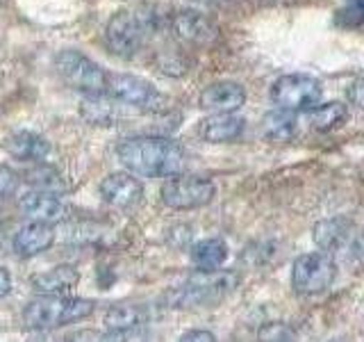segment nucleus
Wrapping results in <instances>:
<instances>
[{
    "mask_svg": "<svg viewBox=\"0 0 364 342\" xmlns=\"http://www.w3.org/2000/svg\"><path fill=\"white\" fill-rule=\"evenodd\" d=\"M5 148L21 162H43L50 155V142L32 130H14L5 140Z\"/></svg>",
    "mask_w": 364,
    "mask_h": 342,
    "instance_id": "15",
    "label": "nucleus"
},
{
    "mask_svg": "<svg viewBox=\"0 0 364 342\" xmlns=\"http://www.w3.org/2000/svg\"><path fill=\"white\" fill-rule=\"evenodd\" d=\"M117 157L136 178H168L180 174L185 165L182 146L159 135L128 137L119 144Z\"/></svg>",
    "mask_w": 364,
    "mask_h": 342,
    "instance_id": "1",
    "label": "nucleus"
},
{
    "mask_svg": "<svg viewBox=\"0 0 364 342\" xmlns=\"http://www.w3.org/2000/svg\"><path fill=\"white\" fill-rule=\"evenodd\" d=\"M246 128V121L237 114H210L208 119L200 121V137L210 144H228L242 137Z\"/></svg>",
    "mask_w": 364,
    "mask_h": 342,
    "instance_id": "17",
    "label": "nucleus"
},
{
    "mask_svg": "<svg viewBox=\"0 0 364 342\" xmlns=\"http://www.w3.org/2000/svg\"><path fill=\"white\" fill-rule=\"evenodd\" d=\"M178 342H216L212 331H205V328H193V331H187L185 336H182Z\"/></svg>",
    "mask_w": 364,
    "mask_h": 342,
    "instance_id": "29",
    "label": "nucleus"
},
{
    "mask_svg": "<svg viewBox=\"0 0 364 342\" xmlns=\"http://www.w3.org/2000/svg\"><path fill=\"white\" fill-rule=\"evenodd\" d=\"M257 338H259V342H294V331L287 324L271 322L259 328Z\"/></svg>",
    "mask_w": 364,
    "mask_h": 342,
    "instance_id": "26",
    "label": "nucleus"
},
{
    "mask_svg": "<svg viewBox=\"0 0 364 342\" xmlns=\"http://www.w3.org/2000/svg\"><path fill=\"white\" fill-rule=\"evenodd\" d=\"M64 342H121V336L109 333V331H98V328H80V331H73Z\"/></svg>",
    "mask_w": 364,
    "mask_h": 342,
    "instance_id": "27",
    "label": "nucleus"
},
{
    "mask_svg": "<svg viewBox=\"0 0 364 342\" xmlns=\"http://www.w3.org/2000/svg\"><path fill=\"white\" fill-rule=\"evenodd\" d=\"M141 308L136 306H130V304H114L107 308L105 313V326L109 333H128V331H132L134 326L141 324Z\"/></svg>",
    "mask_w": 364,
    "mask_h": 342,
    "instance_id": "22",
    "label": "nucleus"
},
{
    "mask_svg": "<svg viewBox=\"0 0 364 342\" xmlns=\"http://www.w3.org/2000/svg\"><path fill=\"white\" fill-rule=\"evenodd\" d=\"M18 210L23 217H28L30 222L48 224V226L60 224L68 217V208L60 197L37 192V190H30L23 194V197H18Z\"/></svg>",
    "mask_w": 364,
    "mask_h": 342,
    "instance_id": "10",
    "label": "nucleus"
},
{
    "mask_svg": "<svg viewBox=\"0 0 364 342\" xmlns=\"http://www.w3.org/2000/svg\"><path fill=\"white\" fill-rule=\"evenodd\" d=\"M198 103L212 114H235L246 103V89L232 80H219L200 91Z\"/></svg>",
    "mask_w": 364,
    "mask_h": 342,
    "instance_id": "13",
    "label": "nucleus"
},
{
    "mask_svg": "<svg viewBox=\"0 0 364 342\" xmlns=\"http://www.w3.org/2000/svg\"><path fill=\"white\" fill-rule=\"evenodd\" d=\"M216 187L210 178L173 174L162 185V203L171 210H196L212 203Z\"/></svg>",
    "mask_w": 364,
    "mask_h": 342,
    "instance_id": "8",
    "label": "nucleus"
},
{
    "mask_svg": "<svg viewBox=\"0 0 364 342\" xmlns=\"http://www.w3.org/2000/svg\"><path fill=\"white\" fill-rule=\"evenodd\" d=\"M80 112H82V117L94 125H112L117 121V103L105 98V94L85 96Z\"/></svg>",
    "mask_w": 364,
    "mask_h": 342,
    "instance_id": "23",
    "label": "nucleus"
},
{
    "mask_svg": "<svg viewBox=\"0 0 364 342\" xmlns=\"http://www.w3.org/2000/svg\"><path fill=\"white\" fill-rule=\"evenodd\" d=\"M296 125H299V121H296L294 112L273 110L262 121V130H264V137L271 142H289L296 135Z\"/></svg>",
    "mask_w": 364,
    "mask_h": 342,
    "instance_id": "21",
    "label": "nucleus"
},
{
    "mask_svg": "<svg viewBox=\"0 0 364 342\" xmlns=\"http://www.w3.org/2000/svg\"><path fill=\"white\" fill-rule=\"evenodd\" d=\"M239 285L235 271H196L178 288H171L166 294V304L171 308H198L223 301Z\"/></svg>",
    "mask_w": 364,
    "mask_h": 342,
    "instance_id": "3",
    "label": "nucleus"
},
{
    "mask_svg": "<svg viewBox=\"0 0 364 342\" xmlns=\"http://www.w3.org/2000/svg\"><path fill=\"white\" fill-rule=\"evenodd\" d=\"M100 199L109 203L112 208H134L144 199V185L132 174H109L100 182Z\"/></svg>",
    "mask_w": 364,
    "mask_h": 342,
    "instance_id": "12",
    "label": "nucleus"
},
{
    "mask_svg": "<svg viewBox=\"0 0 364 342\" xmlns=\"http://www.w3.org/2000/svg\"><path fill=\"white\" fill-rule=\"evenodd\" d=\"M55 66L68 85L87 96H98L107 91V73L85 53L75 48L62 51L57 55Z\"/></svg>",
    "mask_w": 364,
    "mask_h": 342,
    "instance_id": "7",
    "label": "nucleus"
},
{
    "mask_svg": "<svg viewBox=\"0 0 364 342\" xmlns=\"http://www.w3.org/2000/svg\"><path fill=\"white\" fill-rule=\"evenodd\" d=\"M80 283V271L73 265H57L48 271L34 274L32 290L39 296H66Z\"/></svg>",
    "mask_w": 364,
    "mask_h": 342,
    "instance_id": "14",
    "label": "nucleus"
},
{
    "mask_svg": "<svg viewBox=\"0 0 364 342\" xmlns=\"http://www.w3.org/2000/svg\"><path fill=\"white\" fill-rule=\"evenodd\" d=\"M348 117V108L339 100H330V103H318L316 108H312L307 112V119H310V125L314 130L328 133L337 128L339 123H344V119Z\"/></svg>",
    "mask_w": 364,
    "mask_h": 342,
    "instance_id": "20",
    "label": "nucleus"
},
{
    "mask_svg": "<svg viewBox=\"0 0 364 342\" xmlns=\"http://www.w3.org/2000/svg\"><path fill=\"white\" fill-rule=\"evenodd\" d=\"M26 176H28V182L37 192L55 194V197H60V194L66 192V182H64L62 174L55 167H50V165H37V167H32Z\"/></svg>",
    "mask_w": 364,
    "mask_h": 342,
    "instance_id": "24",
    "label": "nucleus"
},
{
    "mask_svg": "<svg viewBox=\"0 0 364 342\" xmlns=\"http://www.w3.org/2000/svg\"><path fill=\"white\" fill-rule=\"evenodd\" d=\"M94 306L82 296H37L23 308V324L30 331H53L89 317Z\"/></svg>",
    "mask_w": 364,
    "mask_h": 342,
    "instance_id": "2",
    "label": "nucleus"
},
{
    "mask_svg": "<svg viewBox=\"0 0 364 342\" xmlns=\"http://www.w3.org/2000/svg\"><path fill=\"white\" fill-rule=\"evenodd\" d=\"M107 91L123 105H132L144 112H159L166 105V96L157 87L144 78L128 73L107 76Z\"/></svg>",
    "mask_w": 364,
    "mask_h": 342,
    "instance_id": "9",
    "label": "nucleus"
},
{
    "mask_svg": "<svg viewBox=\"0 0 364 342\" xmlns=\"http://www.w3.org/2000/svg\"><path fill=\"white\" fill-rule=\"evenodd\" d=\"M337 23L344 28H355L364 23V0H350V3L337 11Z\"/></svg>",
    "mask_w": 364,
    "mask_h": 342,
    "instance_id": "25",
    "label": "nucleus"
},
{
    "mask_svg": "<svg viewBox=\"0 0 364 342\" xmlns=\"http://www.w3.org/2000/svg\"><path fill=\"white\" fill-rule=\"evenodd\" d=\"M16 187V174L7 167H0V197H7Z\"/></svg>",
    "mask_w": 364,
    "mask_h": 342,
    "instance_id": "28",
    "label": "nucleus"
},
{
    "mask_svg": "<svg viewBox=\"0 0 364 342\" xmlns=\"http://www.w3.org/2000/svg\"><path fill=\"white\" fill-rule=\"evenodd\" d=\"M228 260V244L221 237H208L200 239L191 247V262L198 271H214L221 269V265Z\"/></svg>",
    "mask_w": 364,
    "mask_h": 342,
    "instance_id": "19",
    "label": "nucleus"
},
{
    "mask_svg": "<svg viewBox=\"0 0 364 342\" xmlns=\"http://www.w3.org/2000/svg\"><path fill=\"white\" fill-rule=\"evenodd\" d=\"M323 87L314 76L307 73H287L280 76L271 85V100L276 103L278 110L287 112H310L321 103Z\"/></svg>",
    "mask_w": 364,
    "mask_h": 342,
    "instance_id": "5",
    "label": "nucleus"
},
{
    "mask_svg": "<svg viewBox=\"0 0 364 342\" xmlns=\"http://www.w3.org/2000/svg\"><path fill=\"white\" fill-rule=\"evenodd\" d=\"M171 30H173V34L180 41L191 43V46H208L219 37V28L196 9L178 11V14L171 19Z\"/></svg>",
    "mask_w": 364,
    "mask_h": 342,
    "instance_id": "11",
    "label": "nucleus"
},
{
    "mask_svg": "<svg viewBox=\"0 0 364 342\" xmlns=\"http://www.w3.org/2000/svg\"><path fill=\"white\" fill-rule=\"evenodd\" d=\"M9 292H11V276L5 267H0V299L7 296Z\"/></svg>",
    "mask_w": 364,
    "mask_h": 342,
    "instance_id": "30",
    "label": "nucleus"
},
{
    "mask_svg": "<svg viewBox=\"0 0 364 342\" xmlns=\"http://www.w3.org/2000/svg\"><path fill=\"white\" fill-rule=\"evenodd\" d=\"M337 279V265L333 256L323 251L314 254H303L294 260L291 265V288L296 294L312 296L326 292Z\"/></svg>",
    "mask_w": 364,
    "mask_h": 342,
    "instance_id": "6",
    "label": "nucleus"
},
{
    "mask_svg": "<svg viewBox=\"0 0 364 342\" xmlns=\"http://www.w3.org/2000/svg\"><path fill=\"white\" fill-rule=\"evenodd\" d=\"M353 235V224L346 217H328V219L316 222L312 228L314 244L323 251V254H333L344 247Z\"/></svg>",
    "mask_w": 364,
    "mask_h": 342,
    "instance_id": "16",
    "label": "nucleus"
},
{
    "mask_svg": "<svg viewBox=\"0 0 364 342\" xmlns=\"http://www.w3.org/2000/svg\"><path fill=\"white\" fill-rule=\"evenodd\" d=\"M55 242V231L48 224H37L30 222L26 226H21L14 235V251L18 256H37L48 251Z\"/></svg>",
    "mask_w": 364,
    "mask_h": 342,
    "instance_id": "18",
    "label": "nucleus"
},
{
    "mask_svg": "<svg viewBox=\"0 0 364 342\" xmlns=\"http://www.w3.org/2000/svg\"><path fill=\"white\" fill-rule=\"evenodd\" d=\"M153 16L139 14V11L121 9L112 14L105 26V46L112 55L121 60H132L141 53L148 32L153 30Z\"/></svg>",
    "mask_w": 364,
    "mask_h": 342,
    "instance_id": "4",
    "label": "nucleus"
}]
</instances>
